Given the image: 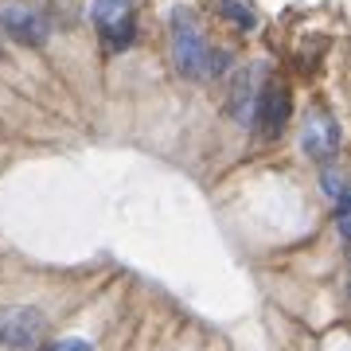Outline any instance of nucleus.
<instances>
[{
    "label": "nucleus",
    "mask_w": 351,
    "mask_h": 351,
    "mask_svg": "<svg viewBox=\"0 0 351 351\" xmlns=\"http://www.w3.org/2000/svg\"><path fill=\"white\" fill-rule=\"evenodd\" d=\"M207 39H203L199 24L188 8H176L172 16V59L184 78H203L207 75Z\"/></svg>",
    "instance_id": "f257e3e1"
},
{
    "label": "nucleus",
    "mask_w": 351,
    "mask_h": 351,
    "mask_svg": "<svg viewBox=\"0 0 351 351\" xmlns=\"http://www.w3.org/2000/svg\"><path fill=\"white\" fill-rule=\"evenodd\" d=\"M0 32L24 47H43L51 36V24L39 8H32L24 0H4L0 4Z\"/></svg>",
    "instance_id": "f03ea898"
},
{
    "label": "nucleus",
    "mask_w": 351,
    "mask_h": 351,
    "mask_svg": "<svg viewBox=\"0 0 351 351\" xmlns=\"http://www.w3.org/2000/svg\"><path fill=\"white\" fill-rule=\"evenodd\" d=\"M43 328H47V320L32 304H8V308H0V343L4 348H32L43 336Z\"/></svg>",
    "instance_id": "7ed1b4c3"
},
{
    "label": "nucleus",
    "mask_w": 351,
    "mask_h": 351,
    "mask_svg": "<svg viewBox=\"0 0 351 351\" xmlns=\"http://www.w3.org/2000/svg\"><path fill=\"white\" fill-rule=\"evenodd\" d=\"M90 20L98 24L101 36H110L117 47H125L133 39V0H94Z\"/></svg>",
    "instance_id": "20e7f679"
},
{
    "label": "nucleus",
    "mask_w": 351,
    "mask_h": 351,
    "mask_svg": "<svg viewBox=\"0 0 351 351\" xmlns=\"http://www.w3.org/2000/svg\"><path fill=\"white\" fill-rule=\"evenodd\" d=\"M336 145H339L336 121H332L328 113H313L308 125H304V133H301V149L308 152L313 160H328V156L336 152Z\"/></svg>",
    "instance_id": "39448f33"
},
{
    "label": "nucleus",
    "mask_w": 351,
    "mask_h": 351,
    "mask_svg": "<svg viewBox=\"0 0 351 351\" xmlns=\"http://www.w3.org/2000/svg\"><path fill=\"white\" fill-rule=\"evenodd\" d=\"M254 86H258V71L254 66H246V71H239L234 75V82H230V113L239 117L242 125H254V117H258V94H254Z\"/></svg>",
    "instance_id": "423d86ee"
},
{
    "label": "nucleus",
    "mask_w": 351,
    "mask_h": 351,
    "mask_svg": "<svg viewBox=\"0 0 351 351\" xmlns=\"http://www.w3.org/2000/svg\"><path fill=\"white\" fill-rule=\"evenodd\" d=\"M258 113H262V125L277 137L289 121V94L281 86H269V94H262V101H258Z\"/></svg>",
    "instance_id": "0eeeda50"
},
{
    "label": "nucleus",
    "mask_w": 351,
    "mask_h": 351,
    "mask_svg": "<svg viewBox=\"0 0 351 351\" xmlns=\"http://www.w3.org/2000/svg\"><path fill=\"white\" fill-rule=\"evenodd\" d=\"M223 16H230V20H239L242 27H250V24H254V16L246 12V8H239L234 0H223Z\"/></svg>",
    "instance_id": "6e6552de"
},
{
    "label": "nucleus",
    "mask_w": 351,
    "mask_h": 351,
    "mask_svg": "<svg viewBox=\"0 0 351 351\" xmlns=\"http://www.w3.org/2000/svg\"><path fill=\"white\" fill-rule=\"evenodd\" d=\"M51 351H94V348H90V339H63V343H55Z\"/></svg>",
    "instance_id": "1a4fd4ad"
}]
</instances>
